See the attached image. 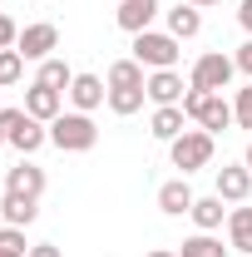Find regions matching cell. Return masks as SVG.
<instances>
[{"mask_svg":"<svg viewBox=\"0 0 252 257\" xmlns=\"http://www.w3.org/2000/svg\"><path fill=\"white\" fill-rule=\"evenodd\" d=\"M50 144L60 149V154H89L99 144V128L89 114H79V109H69V114H60L55 124H50Z\"/></svg>","mask_w":252,"mask_h":257,"instance_id":"obj_1","label":"cell"},{"mask_svg":"<svg viewBox=\"0 0 252 257\" xmlns=\"http://www.w3.org/2000/svg\"><path fill=\"white\" fill-rule=\"evenodd\" d=\"M232 74H237L232 55H222V50H208V55H198V60H193V69H188V89L222 94V89L232 84Z\"/></svg>","mask_w":252,"mask_h":257,"instance_id":"obj_5","label":"cell"},{"mask_svg":"<svg viewBox=\"0 0 252 257\" xmlns=\"http://www.w3.org/2000/svg\"><path fill=\"white\" fill-rule=\"evenodd\" d=\"M183 124H188L183 104H158V109H154V119H149V134H154L158 144H173V139L183 134Z\"/></svg>","mask_w":252,"mask_h":257,"instance_id":"obj_14","label":"cell"},{"mask_svg":"<svg viewBox=\"0 0 252 257\" xmlns=\"http://www.w3.org/2000/svg\"><path fill=\"white\" fill-rule=\"evenodd\" d=\"M183 40H173L168 30H144V35H134V60L144 64V69H178V50Z\"/></svg>","mask_w":252,"mask_h":257,"instance_id":"obj_4","label":"cell"},{"mask_svg":"<svg viewBox=\"0 0 252 257\" xmlns=\"http://www.w3.org/2000/svg\"><path fill=\"white\" fill-rule=\"evenodd\" d=\"M0 144H5V128H0Z\"/></svg>","mask_w":252,"mask_h":257,"instance_id":"obj_36","label":"cell"},{"mask_svg":"<svg viewBox=\"0 0 252 257\" xmlns=\"http://www.w3.org/2000/svg\"><path fill=\"white\" fill-rule=\"evenodd\" d=\"M227 247L252 257V208H232L227 213Z\"/></svg>","mask_w":252,"mask_h":257,"instance_id":"obj_20","label":"cell"},{"mask_svg":"<svg viewBox=\"0 0 252 257\" xmlns=\"http://www.w3.org/2000/svg\"><path fill=\"white\" fill-rule=\"evenodd\" d=\"M242 163H247V168H252V139H247V159H242Z\"/></svg>","mask_w":252,"mask_h":257,"instance_id":"obj_35","label":"cell"},{"mask_svg":"<svg viewBox=\"0 0 252 257\" xmlns=\"http://www.w3.org/2000/svg\"><path fill=\"white\" fill-rule=\"evenodd\" d=\"M168 159H173V168L188 178V173H198V168H208L213 163V134L208 128H183L173 144H168Z\"/></svg>","mask_w":252,"mask_h":257,"instance_id":"obj_2","label":"cell"},{"mask_svg":"<svg viewBox=\"0 0 252 257\" xmlns=\"http://www.w3.org/2000/svg\"><path fill=\"white\" fill-rule=\"evenodd\" d=\"M193 203H198V198H193L188 178H168V183L158 188V208H163L168 218H188V213H193Z\"/></svg>","mask_w":252,"mask_h":257,"instance_id":"obj_13","label":"cell"},{"mask_svg":"<svg viewBox=\"0 0 252 257\" xmlns=\"http://www.w3.org/2000/svg\"><path fill=\"white\" fill-rule=\"evenodd\" d=\"M104 84H109V89H144V84H149V69L139 60H114L109 74H104Z\"/></svg>","mask_w":252,"mask_h":257,"instance_id":"obj_16","label":"cell"},{"mask_svg":"<svg viewBox=\"0 0 252 257\" xmlns=\"http://www.w3.org/2000/svg\"><path fill=\"white\" fill-rule=\"evenodd\" d=\"M0 218L10 227H30L40 218V198H20V193H5L0 198Z\"/></svg>","mask_w":252,"mask_h":257,"instance_id":"obj_15","label":"cell"},{"mask_svg":"<svg viewBox=\"0 0 252 257\" xmlns=\"http://www.w3.org/2000/svg\"><path fill=\"white\" fill-rule=\"evenodd\" d=\"M0 242H5V247H10V252H30V242H25V227H0Z\"/></svg>","mask_w":252,"mask_h":257,"instance_id":"obj_26","label":"cell"},{"mask_svg":"<svg viewBox=\"0 0 252 257\" xmlns=\"http://www.w3.org/2000/svg\"><path fill=\"white\" fill-rule=\"evenodd\" d=\"M158 15V0H119V10H114V25L124 35H144L149 25H154Z\"/></svg>","mask_w":252,"mask_h":257,"instance_id":"obj_9","label":"cell"},{"mask_svg":"<svg viewBox=\"0 0 252 257\" xmlns=\"http://www.w3.org/2000/svg\"><path fill=\"white\" fill-rule=\"evenodd\" d=\"M15 40H20V25L10 15H0V50H15Z\"/></svg>","mask_w":252,"mask_h":257,"instance_id":"obj_29","label":"cell"},{"mask_svg":"<svg viewBox=\"0 0 252 257\" xmlns=\"http://www.w3.org/2000/svg\"><path fill=\"white\" fill-rule=\"evenodd\" d=\"M25 257H64V252H60V247H55V242H35V247H30V252H25Z\"/></svg>","mask_w":252,"mask_h":257,"instance_id":"obj_30","label":"cell"},{"mask_svg":"<svg viewBox=\"0 0 252 257\" xmlns=\"http://www.w3.org/2000/svg\"><path fill=\"white\" fill-rule=\"evenodd\" d=\"M0 257H25V252H10V247H5V242H0Z\"/></svg>","mask_w":252,"mask_h":257,"instance_id":"obj_34","label":"cell"},{"mask_svg":"<svg viewBox=\"0 0 252 257\" xmlns=\"http://www.w3.org/2000/svg\"><path fill=\"white\" fill-rule=\"evenodd\" d=\"M188 5H198V10H203V5H222V0H188Z\"/></svg>","mask_w":252,"mask_h":257,"instance_id":"obj_33","label":"cell"},{"mask_svg":"<svg viewBox=\"0 0 252 257\" xmlns=\"http://www.w3.org/2000/svg\"><path fill=\"white\" fill-rule=\"evenodd\" d=\"M232 64H237V74H247V79H252V35L242 40V45H237V55H232Z\"/></svg>","mask_w":252,"mask_h":257,"instance_id":"obj_27","label":"cell"},{"mask_svg":"<svg viewBox=\"0 0 252 257\" xmlns=\"http://www.w3.org/2000/svg\"><path fill=\"white\" fill-rule=\"evenodd\" d=\"M104 99H109V84H104L99 74H74V84H69V104H74L79 114H94Z\"/></svg>","mask_w":252,"mask_h":257,"instance_id":"obj_11","label":"cell"},{"mask_svg":"<svg viewBox=\"0 0 252 257\" xmlns=\"http://www.w3.org/2000/svg\"><path fill=\"white\" fill-rule=\"evenodd\" d=\"M144 99H149L144 89H109V99H104V104H109L119 119H129V114H139V109H144Z\"/></svg>","mask_w":252,"mask_h":257,"instance_id":"obj_23","label":"cell"},{"mask_svg":"<svg viewBox=\"0 0 252 257\" xmlns=\"http://www.w3.org/2000/svg\"><path fill=\"white\" fill-rule=\"evenodd\" d=\"M232 247H222V237L218 232H193L188 242L178 247V257H227Z\"/></svg>","mask_w":252,"mask_h":257,"instance_id":"obj_21","label":"cell"},{"mask_svg":"<svg viewBox=\"0 0 252 257\" xmlns=\"http://www.w3.org/2000/svg\"><path fill=\"white\" fill-rule=\"evenodd\" d=\"M25 79V55L20 50H0V89H15Z\"/></svg>","mask_w":252,"mask_h":257,"instance_id":"obj_24","label":"cell"},{"mask_svg":"<svg viewBox=\"0 0 252 257\" xmlns=\"http://www.w3.org/2000/svg\"><path fill=\"white\" fill-rule=\"evenodd\" d=\"M193 223H198V232H218L222 223H227V208H222V198L218 193H208V198H198L193 203V213H188Z\"/></svg>","mask_w":252,"mask_h":257,"instance_id":"obj_18","label":"cell"},{"mask_svg":"<svg viewBox=\"0 0 252 257\" xmlns=\"http://www.w3.org/2000/svg\"><path fill=\"white\" fill-rule=\"evenodd\" d=\"M183 114H188L198 128H208V134L232 128V104L222 94H208V89H188V94H183Z\"/></svg>","mask_w":252,"mask_h":257,"instance_id":"obj_3","label":"cell"},{"mask_svg":"<svg viewBox=\"0 0 252 257\" xmlns=\"http://www.w3.org/2000/svg\"><path fill=\"white\" fill-rule=\"evenodd\" d=\"M237 25L252 35V0H242V5H237Z\"/></svg>","mask_w":252,"mask_h":257,"instance_id":"obj_31","label":"cell"},{"mask_svg":"<svg viewBox=\"0 0 252 257\" xmlns=\"http://www.w3.org/2000/svg\"><path fill=\"white\" fill-rule=\"evenodd\" d=\"M198 30H203V10L188 5V0H178V5L168 10V35H173V40H193Z\"/></svg>","mask_w":252,"mask_h":257,"instance_id":"obj_17","label":"cell"},{"mask_svg":"<svg viewBox=\"0 0 252 257\" xmlns=\"http://www.w3.org/2000/svg\"><path fill=\"white\" fill-rule=\"evenodd\" d=\"M213 183H218L213 193H218L222 203H247V193H252V168H247V163H222Z\"/></svg>","mask_w":252,"mask_h":257,"instance_id":"obj_8","label":"cell"},{"mask_svg":"<svg viewBox=\"0 0 252 257\" xmlns=\"http://www.w3.org/2000/svg\"><path fill=\"white\" fill-rule=\"evenodd\" d=\"M40 84H50V89H60V94H69V84H74V69L60 60V55H50V60L40 64V74H35Z\"/></svg>","mask_w":252,"mask_h":257,"instance_id":"obj_22","label":"cell"},{"mask_svg":"<svg viewBox=\"0 0 252 257\" xmlns=\"http://www.w3.org/2000/svg\"><path fill=\"white\" fill-rule=\"evenodd\" d=\"M25 119H30V114H25V109H0V128H5V139H10V134H15V128L25 124Z\"/></svg>","mask_w":252,"mask_h":257,"instance_id":"obj_28","label":"cell"},{"mask_svg":"<svg viewBox=\"0 0 252 257\" xmlns=\"http://www.w3.org/2000/svg\"><path fill=\"white\" fill-rule=\"evenodd\" d=\"M5 193H20V198H40L45 193V168L30 159H20L10 173H5Z\"/></svg>","mask_w":252,"mask_h":257,"instance_id":"obj_12","label":"cell"},{"mask_svg":"<svg viewBox=\"0 0 252 257\" xmlns=\"http://www.w3.org/2000/svg\"><path fill=\"white\" fill-rule=\"evenodd\" d=\"M149 257H178V252H168V247H154V252H149Z\"/></svg>","mask_w":252,"mask_h":257,"instance_id":"obj_32","label":"cell"},{"mask_svg":"<svg viewBox=\"0 0 252 257\" xmlns=\"http://www.w3.org/2000/svg\"><path fill=\"white\" fill-rule=\"evenodd\" d=\"M144 94L154 99V109L158 104H183V74L178 69H149V84H144Z\"/></svg>","mask_w":252,"mask_h":257,"instance_id":"obj_10","label":"cell"},{"mask_svg":"<svg viewBox=\"0 0 252 257\" xmlns=\"http://www.w3.org/2000/svg\"><path fill=\"white\" fill-rule=\"evenodd\" d=\"M25 114H30V119H40V124H55V119L64 114V94L35 79L30 89H25Z\"/></svg>","mask_w":252,"mask_h":257,"instance_id":"obj_7","label":"cell"},{"mask_svg":"<svg viewBox=\"0 0 252 257\" xmlns=\"http://www.w3.org/2000/svg\"><path fill=\"white\" fill-rule=\"evenodd\" d=\"M232 124L252 134V84H242V89L232 94Z\"/></svg>","mask_w":252,"mask_h":257,"instance_id":"obj_25","label":"cell"},{"mask_svg":"<svg viewBox=\"0 0 252 257\" xmlns=\"http://www.w3.org/2000/svg\"><path fill=\"white\" fill-rule=\"evenodd\" d=\"M15 50H20L25 60L45 64L55 50H60V25H50V20H35V25H25V30H20V40H15Z\"/></svg>","mask_w":252,"mask_h":257,"instance_id":"obj_6","label":"cell"},{"mask_svg":"<svg viewBox=\"0 0 252 257\" xmlns=\"http://www.w3.org/2000/svg\"><path fill=\"white\" fill-rule=\"evenodd\" d=\"M5 144H10V149H20V154L30 159L35 149H45V144H50V124H40V119H25V124L15 128V134H10Z\"/></svg>","mask_w":252,"mask_h":257,"instance_id":"obj_19","label":"cell"}]
</instances>
